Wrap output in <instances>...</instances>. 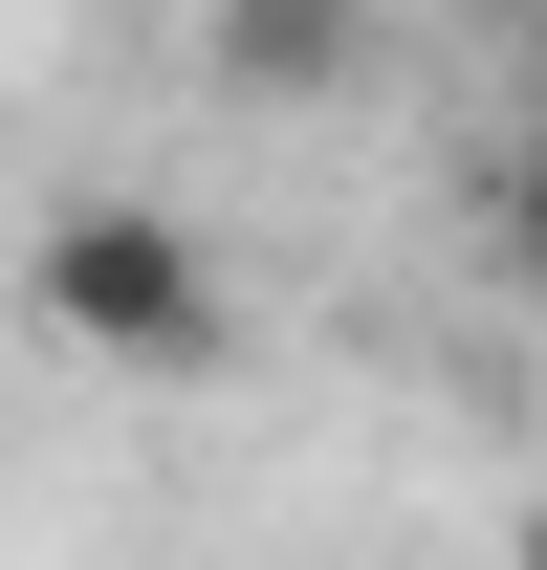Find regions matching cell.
<instances>
[{
  "instance_id": "obj_4",
  "label": "cell",
  "mask_w": 547,
  "mask_h": 570,
  "mask_svg": "<svg viewBox=\"0 0 547 570\" xmlns=\"http://www.w3.org/2000/svg\"><path fill=\"white\" fill-rule=\"evenodd\" d=\"M504 264H526V307H547V242H504Z\"/></svg>"
},
{
  "instance_id": "obj_3",
  "label": "cell",
  "mask_w": 547,
  "mask_h": 570,
  "mask_svg": "<svg viewBox=\"0 0 547 570\" xmlns=\"http://www.w3.org/2000/svg\"><path fill=\"white\" fill-rule=\"evenodd\" d=\"M504 242H547V67H526V132H504Z\"/></svg>"
},
{
  "instance_id": "obj_2",
  "label": "cell",
  "mask_w": 547,
  "mask_h": 570,
  "mask_svg": "<svg viewBox=\"0 0 547 570\" xmlns=\"http://www.w3.org/2000/svg\"><path fill=\"white\" fill-rule=\"evenodd\" d=\"M395 67V0H198V88L219 110H350Z\"/></svg>"
},
{
  "instance_id": "obj_1",
  "label": "cell",
  "mask_w": 547,
  "mask_h": 570,
  "mask_svg": "<svg viewBox=\"0 0 547 570\" xmlns=\"http://www.w3.org/2000/svg\"><path fill=\"white\" fill-rule=\"evenodd\" d=\"M22 307H44V352H88V373H219V352H241L219 242L176 198H132V176H88V198L22 219Z\"/></svg>"
},
{
  "instance_id": "obj_5",
  "label": "cell",
  "mask_w": 547,
  "mask_h": 570,
  "mask_svg": "<svg viewBox=\"0 0 547 570\" xmlns=\"http://www.w3.org/2000/svg\"><path fill=\"white\" fill-rule=\"evenodd\" d=\"M526 570H547V504H526Z\"/></svg>"
}]
</instances>
